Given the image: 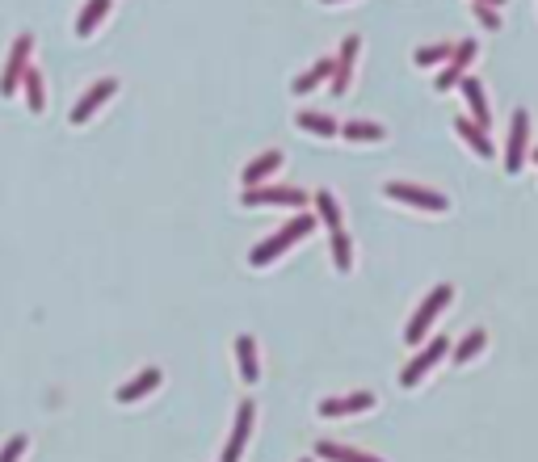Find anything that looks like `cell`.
Segmentation results:
<instances>
[{
    "label": "cell",
    "mask_w": 538,
    "mask_h": 462,
    "mask_svg": "<svg viewBox=\"0 0 538 462\" xmlns=\"http://www.w3.org/2000/svg\"><path fill=\"white\" fill-rule=\"evenodd\" d=\"M312 227H316V215H295V218L286 223V227H278L274 235H265L261 244L252 248V252H249V265H257V270H261V265L278 261L290 244H299V240H307V235H312Z\"/></svg>",
    "instance_id": "6da1fadb"
},
{
    "label": "cell",
    "mask_w": 538,
    "mask_h": 462,
    "mask_svg": "<svg viewBox=\"0 0 538 462\" xmlns=\"http://www.w3.org/2000/svg\"><path fill=\"white\" fill-rule=\"evenodd\" d=\"M450 299H455V290H450L446 282L438 286V290H429L425 303L416 307V315L408 320V328H404V340H408V345H421V340H425V332L433 328V320L446 312V303H450Z\"/></svg>",
    "instance_id": "7a4b0ae2"
},
{
    "label": "cell",
    "mask_w": 538,
    "mask_h": 462,
    "mask_svg": "<svg viewBox=\"0 0 538 462\" xmlns=\"http://www.w3.org/2000/svg\"><path fill=\"white\" fill-rule=\"evenodd\" d=\"M387 198H396V202H408V206H421V210H450V198L438 190H421L413 181H387Z\"/></svg>",
    "instance_id": "3957f363"
},
{
    "label": "cell",
    "mask_w": 538,
    "mask_h": 462,
    "mask_svg": "<svg viewBox=\"0 0 538 462\" xmlns=\"http://www.w3.org/2000/svg\"><path fill=\"white\" fill-rule=\"evenodd\" d=\"M30 51H34V34H17L13 51H9V64L0 72V97H13L17 84H21V72L30 68Z\"/></svg>",
    "instance_id": "277c9868"
},
{
    "label": "cell",
    "mask_w": 538,
    "mask_h": 462,
    "mask_svg": "<svg viewBox=\"0 0 538 462\" xmlns=\"http://www.w3.org/2000/svg\"><path fill=\"white\" fill-rule=\"evenodd\" d=\"M446 354H450V340H446V337H438V340H429L425 349H421V354H416L413 362H408V366L400 370V387H416V382L425 379L429 370L438 366V362H442Z\"/></svg>",
    "instance_id": "5b68a950"
},
{
    "label": "cell",
    "mask_w": 538,
    "mask_h": 462,
    "mask_svg": "<svg viewBox=\"0 0 538 462\" xmlns=\"http://www.w3.org/2000/svg\"><path fill=\"white\" fill-rule=\"evenodd\" d=\"M307 193L295 185H252L244 190V206H303Z\"/></svg>",
    "instance_id": "8992f818"
},
{
    "label": "cell",
    "mask_w": 538,
    "mask_h": 462,
    "mask_svg": "<svg viewBox=\"0 0 538 462\" xmlns=\"http://www.w3.org/2000/svg\"><path fill=\"white\" fill-rule=\"evenodd\" d=\"M252 416H257V408H252V399H244V404L235 408V424H232V433H227V446H223V462H240V454L249 446V433H252Z\"/></svg>",
    "instance_id": "52a82bcc"
},
{
    "label": "cell",
    "mask_w": 538,
    "mask_h": 462,
    "mask_svg": "<svg viewBox=\"0 0 538 462\" xmlns=\"http://www.w3.org/2000/svg\"><path fill=\"white\" fill-rule=\"evenodd\" d=\"M525 143H530V114H525V109H513L509 148H505V168H509V173H522V164H525Z\"/></svg>",
    "instance_id": "ba28073f"
},
{
    "label": "cell",
    "mask_w": 538,
    "mask_h": 462,
    "mask_svg": "<svg viewBox=\"0 0 538 462\" xmlns=\"http://www.w3.org/2000/svg\"><path fill=\"white\" fill-rule=\"evenodd\" d=\"M114 93H118V81H97L93 89H89V93H84L81 101L72 106V114H68V118H72V126H84V123H89V118H93V114H97V109H101V106H106V101H110Z\"/></svg>",
    "instance_id": "9c48e42d"
},
{
    "label": "cell",
    "mask_w": 538,
    "mask_h": 462,
    "mask_svg": "<svg viewBox=\"0 0 538 462\" xmlns=\"http://www.w3.org/2000/svg\"><path fill=\"white\" fill-rule=\"evenodd\" d=\"M358 47H362L358 34H349V38L341 42V59H332V93H346V89H349V76H354V59H358Z\"/></svg>",
    "instance_id": "30bf717a"
},
{
    "label": "cell",
    "mask_w": 538,
    "mask_h": 462,
    "mask_svg": "<svg viewBox=\"0 0 538 462\" xmlns=\"http://www.w3.org/2000/svg\"><path fill=\"white\" fill-rule=\"evenodd\" d=\"M366 408H374V395L358 391V395H341V399H324V404H320V416H324V421H337V416H354V412H366Z\"/></svg>",
    "instance_id": "8fae6325"
},
{
    "label": "cell",
    "mask_w": 538,
    "mask_h": 462,
    "mask_svg": "<svg viewBox=\"0 0 538 462\" xmlns=\"http://www.w3.org/2000/svg\"><path fill=\"white\" fill-rule=\"evenodd\" d=\"M458 89H463V97H467V106H471V123H480V126L492 123V114H488V97H483L480 81H475L471 72H463V76H458Z\"/></svg>",
    "instance_id": "7c38bea8"
},
{
    "label": "cell",
    "mask_w": 538,
    "mask_h": 462,
    "mask_svg": "<svg viewBox=\"0 0 538 462\" xmlns=\"http://www.w3.org/2000/svg\"><path fill=\"white\" fill-rule=\"evenodd\" d=\"M455 131L463 135V143H467V148L475 151L480 160H492V156H497V148H492V139H488V131H483L480 123H471V118H458Z\"/></svg>",
    "instance_id": "4fadbf2b"
},
{
    "label": "cell",
    "mask_w": 538,
    "mask_h": 462,
    "mask_svg": "<svg viewBox=\"0 0 538 462\" xmlns=\"http://www.w3.org/2000/svg\"><path fill=\"white\" fill-rule=\"evenodd\" d=\"M160 379H165V374H160L156 366L139 370V374L126 382V387H118V404H135V399H143L148 391H156V387H160Z\"/></svg>",
    "instance_id": "5bb4252c"
},
{
    "label": "cell",
    "mask_w": 538,
    "mask_h": 462,
    "mask_svg": "<svg viewBox=\"0 0 538 462\" xmlns=\"http://www.w3.org/2000/svg\"><path fill=\"white\" fill-rule=\"evenodd\" d=\"M235 362H240V379L244 382H257L261 379V362H257V340L244 332V337H235Z\"/></svg>",
    "instance_id": "9a60e30c"
},
{
    "label": "cell",
    "mask_w": 538,
    "mask_h": 462,
    "mask_svg": "<svg viewBox=\"0 0 538 462\" xmlns=\"http://www.w3.org/2000/svg\"><path fill=\"white\" fill-rule=\"evenodd\" d=\"M278 168H282V151H265V156H257V160L244 168V190H252V185H261L265 177H274Z\"/></svg>",
    "instance_id": "2e32d148"
},
{
    "label": "cell",
    "mask_w": 538,
    "mask_h": 462,
    "mask_svg": "<svg viewBox=\"0 0 538 462\" xmlns=\"http://www.w3.org/2000/svg\"><path fill=\"white\" fill-rule=\"evenodd\" d=\"M295 126H299V131H312V135H320V139L337 135V118H332V114H316V109L295 114Z\"/></svg>",
    "instance_id": "e0dca14e"
},
{
    "label": "cell",
    "mask_w": 538,
    "mask_h": 462,
    "mask_svg": "<svg viewBox=\"0 0 538 462\" xmlns=\"http://www.w3.org/2000/svg\"><path fill=\"white\" fill-rule=\"evenodd\" d=\"M106 13H110V0H84V9H81V17H76V34L81 38H89L101 21H106Z\"/></svg>",
    "instance_id": "ac0fdd59"
},
{
    "label": "cell",
    "mask_w": 538,
    "mask_h": 462,
    "mask_svg": "<svg viewBox=\"0 0 538 462\" xmlns=\"http://www.w3.org/2000/svg\"><path fill=\"white\" fill-rule=\"evenodd\" d=\"M316 454H320V458H329V462H383V458H374V454H366V449L337 446V441H320Z\"/></svg>",
    "instance_id": "d6986e66"
},
{
    "label": "cell",
    "mask_w": 538,
    "mask_h": 462,
    "mask_svg": "<svg viewBox=\"0 0 538 462\" xmlns=\"http://www.w3.org/2000/svg\"><path fill=\"white\" fill-rule=\"evenodd\" d=\"M21 89H26V106L34 109V114H42V106H47V89H42V72H38V68H26V72H21Z\"/></svg>",
    "instance_id": "ffe728a7"
},
{
    "label": "cell",
    "mask_w": 538,
    "mask_h": 462,
    "mask_svg": "<svg viewBox=\"0 0 538 462\" xmlns=\"http://www.w3.org/2000/svg\"><path fill=\"white\" fill-rule=\"evenodd\" d=\"M316 210H320L316 223H324L329 231L341 227V206H337V198H332L329 190H320V193H316Z\"/></svg>",
    "instance_id": "44dd1931"
},
{
    "label": "cell",
    "mask_w": 538,
    "mask_h": 462,
    "mask_svg": "<svg viewBox=\"0 0 538 462\" xmlns=\"http://www.w3.org/2000/svg\"><path fill=\"white\" fill-rule=\"evenodd\" d=\"M329 76H332V59H320V64H316L312 72H299L290 89H295V93H312V89H316L320 81H329Z\"/></svg>",
    "instance_id": "7402d4cb"
},
{
    "label": "cell",
    "mask_w": 538,
    "mask_h": 462,
    "mask_svg": "<svg viewBox=\"0 0 538 462\" xmlns=\"http://www.w3.org/2000/svg\"><path fill=\"white\" fill-rule=\"evenodd\" d=\"M329 248H332V261H337V270H354V244H349L346 227H337V231H332Z\"/></svg>",
    "instance_id": "603a6c76"
},
{
    "label": "cell",
    "mask_w": 538,
    "mask_h": 462,
    "mask_svg": "<svg viewBox=\"0 0 538 462\" xmlns=\"http://www.w3.org/2000/svg\"><path fill=\"white\" fill-rule=\"evenodd\" d=\"M341 135L354 139V143H379V139H387V131L379 123H346Z\"/></svg>",
    "instance_id": "cb8c5ba5"
},
{
    "label": "cell",
    "mask_w": 538,
    "mask_h": 462,
    "mask_svg": "<svg viewBox=\"0 0 538 462\" xmlns=\"http://www.w3.org/2000/svg\"><path fill=\"white\" fill-rule=\"evenodd\" d=\"M483 340H488V332H483V328H471L467 337L455 345V362H471V357L483 349Z\"/></svg>",
    "instance_id": "d4e9b609"
},
{
    "label": "cell",
    "mask_w": 538,
    "mask_h": 462,
    "mask_svg": "<svg viewBox=\"0 0 538 462\" xmlns=\"http://www.w3.org/2000/svg\"><path fill=\"white\" fill-rule=\"evenodd\" d=\"M450 51H455V47H446V42H438V47H421V51H416V68H433V64H446V59H450Z\"/></svg>",
    "instance_id": "484cf974"
},
{
    "label": "cell",
    "mask_w": 538,
    "mask_h": 462,
    "mask_svg": "<svg viewBox=\"0 0 538 462\" xmlns=\"http://www.w3.org/2000/svg\"><path fill=\"white\" fill-rule=\"evenodd\" d=\"M475 51H480L475 42H455V51H450V64H455L458 72H467L471 64H475Z\"/></svg>",
    "instance_id": "4316f807"
},
{
    "label": "cell",
    "mask_w": 538,
    "mask_h": 462,
    "mask_svg": "<svg viewBox=\"0 0 538 462\" xmlns=\"http://www.w3.org/2000/svg\"><path fill=\"white\" fill-rule=\"evenodd\" d=\"M26 446H30V441H26V437H21V433H17V437H9V441H4V449H0V462H17V458H21V454H26Z\"/></svg>",
    "instance_id": "83f0119b"
},
{
    "label": "cell",
    "mask_w": 538,
    "mask_h": 462,
    "mask_svg": "<svg viewBox=\"0 0 538 462\" xmlns=\"http://www.w3.org/2000/svg\"><path fill=\"white\" fill-rule=\"evenodd\" d=\"M475 17H480V26H483V30H500L497 4H475Z\"/></svg>",
    "instance_id": "f1b7e54d"
},
{
    "label": "cell",
    "mask_w": 538,
    "mask_h": 462,
    "mask_svg": "<svg viewBox=\"0 0 538 462\" xmlns=\"http://www.w3.org/2000/svg\"><path fill=\"white\" fill-rule=\"evenodd\" d=\"M480 4H497V9H500V4H505V0H480Z\"/></svg>",
    "instance_id": "f546056e"
},
{
    "label": "cell",
    "mask_w": 538,
    "mask_h": 462,
    "mask_svg": "<svg viewBox=\"0 0 538 462\" xmlns=\"http://www.w3.org/2000/svg\"><path fill=\"white\" fill-rule=\"evenodd\" d=\"M324 4H337V0H324Z\"/></svg>",
    "instance_id": "4dcf8cb0"
},
{
    "label": "cell",
    "mask_w": 538,
    "mask_h": 462,
    "mask_svg": "<svg viewBox=\"0 0 538 462\" xmlns=\"http://www.w3.org/2000/svg\"><path fill=\"white\" fill-rule=\"evenodd\" d=\"M534 160H538V148H534Z\"/></svg>",
    "instance_id": "1f68e13d"
},
{
    "label": "cell",
    "mask_w": 538,
    "mask_h": 462,
    "mask_svg": "<svg viewBox=\"0 0 538 462\" xmlns=\"http://www.w3.org/2000/svg\"><path fill=\"white\" fill-rule=\"evenodd\" d=\"M303 462H312V458H303Z\"/></svg>",
    "instance_id": "d6a6232c"
}]
</instances>
